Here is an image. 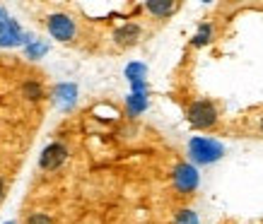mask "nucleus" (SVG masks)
Segmentation results:
<instances>
[{
	"instance_id": "1",
	"label": "nucleus",
	"mask_w": 263,
	"mask_h": 224,
	"mask_svg": "<svg viewBox=\"0 0 263 224\" xmlns=\"http://www.w3.org/2000/svg\"><path fill=\"white\" fill-rule=\"evenodd\" d=\"M224 154V145L215 137L208 135H196L189 140V159L193 164H200V167H208V164H215L217 159H222Z\"/></svg>"
},
{
	"instance_id": "2",
	"label": "nucleus",
	"mask_w": 263,
	"mask_h": 224,
	"mask_svg": "<svg viewBox=\"0 0 263 224\" xmlns=\"http://www.w3.org/2000/svg\"><path fill=\"white\" fill-rule=\"evenodd\" d=\"M186 118L191 123V128L196 130H210L217 126V120H220V111H217L215 101H210V99H196L189 104L186 109Z\"/></svg>"
},
{
	"instance_id": "3",
	"label": "nucleus",
	"mask_w": 263,
	"mask_h": 224,
	"mask_svg": "<svg viewBox=\"0 0 263 224\" xmlns=\"http://www.w3.org/2000/svg\"><path fill=\"white\" fill-rule=\"evenodd\" d=\"M46 32L61 44H72L78 39V22L68 12H53L46 17Z\"/></svg>"
},
{
	"instance_id": "4",
	"label": "nucleus",
	"mask_w": 263,
	"mask_h": 224,
	"mask_svg": "<svg viewBox=\"0 0 263 224\" xmlns=\"http://www.w3.org/2000/svg\"><path fill=\"white\" fill-rule=\"evenodd\" d=\"M36 39L34 34H27L20 27L17 19L8 17L5 22H0V48H17V46H29L32 41Z\"/></svg>"
},
{
	"instance_id": "5",
	"label": "nucleus",
	"mask_w": 263,
	"mask_h": 224,
	"mask_svg": "<svg viewBox=\"0 0 263 224\" xmlns=\"http://www.w3.org/2000/svg\"><path fill=\"white\" fill-rule=\"evenodd\" d=\"M172 184H174L179 195H193L196 188H198V184H200L198 169L193 167V164H189V161L176 164L174 171H172Z\"/></svg>"
},
{
	"instance_id": "6",
	"label": "nucleus",
	"mask_w": 263,
	"mask_h": 224,
	"mask_svg": "<svg viewBox=\"0 0 263 224\" xmlns=\"http://www.w3.org/2000/svg\"><path fill=\"white\" fill-rule=\"evenodd\" d=\"M70 157V150H68V145L65 142H51L46 145L39 154V169L41 171H46V174H53L58 169L63 167L65 161Z\"/></svg>"
},
{
	"instance_id": "7",
	"label": "nucleus",
	"mask_w": 263,
	"mask_h": 224,
	"mask_svg": "<svg viewBox=\"0 0 263 224\" xmlns=\"http://www.w3.org/2000/svg\"><path fill=\"white\" fill-rule=\"evenodd\" d=\"M140 39H143V24H138V22H126L114 29V44L119 48L138 46Z\"/></svg>"
},
{
	"instance_id": "8",
	"label": "nucleus",
	"mask_w": 263,
	"mask_h": 224,
	"mask_svg": "<svg viewBox=\"0 0 263 224\" xmlns=\"http://www.w3.org/2000/svg\"><path fill=\"white\" fill-rule=\"evenodd\" d=\"M51 99H53V104H56L61 111H70L72 106L78 104V85H75V82H61V85L53 87Z\"/></svg>"
},
{
	"instance_id": "9",
	"label": "nucleus",
	"mask_w": 263,
	"mask_h": 224,
	"mask_svg": "<svg viewBox=\"0 0 263 224\" xmlns=\"http://www.w3.org/2000/svg\"><path fill=\"white\" fill-rule=\"evenodd\" d=\"M176 3H172V0H147L143 5V10L147 12V15H152L155 19H167L169 15H174L176 12Z\"/></svg>"
},
{
	"instance_id": "10",
	"label": "nucleus",
	"mask_w": 263,
	"mask_h": 224,
	"mask_svg": "<svg viewBox=\"0 0 263 224\" xmlns=\"http://www.w3.org/2000/svg\"><path fill=\"white\" fill-rule=\"evenodd\" d=\"M150 106V99L147 94H136V92H130L126 96V111L130 118H138L140 113H145V109Z\"/></svg>"
},
{
	"instance_id": "11",
	"label": "nucleus",
	"mask_w": 263,
	"mask_h": 224,
	"mask_svg": "<svg viewBox=\"0 0 263 224\" xmlns=\"http://www.w3.org/2000/svg\"><path fill=\"white\" fill-rule=\"evenodd\" d=\"M126 80L128 82H145L147 80V65L140 63V60H133V63L126 65Z\"/></svg>"
},
{
	"instance_id": "12",
	"label": "nucleus",
	"mask_w": 263,
	"mask_h": 224,
	"mask_svg": "<svg viewBox=\"0 0 263 224\" xmlns=\"http://www.w3.org/2000/svg\"><path fill=\"white\" fill-rule=\"evenodd\" d=\"M48 53V44L41 39H34L29 46H24V56L29 58V60H39V58H44Z\"/></svg>"
},
{
	"instance_id": "13",
	"label": "nucleus",
	"mask_w": 263,
	"mask_h": 224,
	"mask_svg": "<svg viewBox=\"0 0 263 224\" xmlns=\"http://www.w3.org/2000/svg\"><path fill=\"white\" fill-rule=\"evenodd\" d=\"M210 41H213V24L205 22V24H200V27H198L196 36L191 39V46L200 48V46H205V44H210Z\"/></svg>"
},
{
	"instance_id": "14",
	"label": "nucleus",
	"mask_w": 263,
	"mask_h": 224,
	"mask_svg": "<svg viewBox=\"0 0 263 224\" xmlns=\"http://www.w3.org/2000/svg\"><path fill=\"white\" fill-rule=\"evenodd\" d=\"M22 96L24 99H29V101H41L46 94H44V87H41L39 82L29 80V82H24L22 85Z\"/></svg>"
},
{
	"instance_id": "15",
	"label": "nucleus",
	"mask_w": 263,
	"mask_h": 224,
	"mask_svg": "<svg viewBox=\"0 0 263 224\" xmlns=\"http://www.w3.org/2000/svg\"><path fill=\"white\" fill-rule=\"evenodd\" d=\"M174 224H198V215L191 208H181V210H176Z\"/></svg>"
},
{
	"instance_id": "16",
	"label": "nucleus",
	"mask_w": 263,
	"mask_h": 224,
	"mask_svg": "<svg viewBox=\"0 0 263 224\" xmlns=\"http://www.w3.org/2000/svg\"><path fill=\"white\" fill-rule=\"evenodd\" d=\"M24 224H53V217L46 215V212H32Z\"/></svg>"
},
{
	"instance_id": "17",
	"label": "nucleus",
	"mask_w": 263,
	"mask_h": 224,
	"mask_svg": "<svg viewBox=\"0 0 263 224\" xmlns=\"http://www.w3.org/2000/svg\"><path fill=\"white\" fill-rule=\"evenodd\" d=\"M5 191H8V181H5V178L0 176V202L5 200Z\"/></svg>"
},
{
	"instance_id": "18",
	"label": "nucleus",
	"mask_w": 263,
	"mask_h": 224,
	"mask_svg": "<svg viewBox=\"0 0 263 224\" xmlns=\"http://www.w3.org/2000/svg\"><path fill=\"white\" fill-rule=\"evenodd\" d=\"M5 19H8V10L0 5V22H5Z\"/></svg>"
},
{
	"instance_id": "19",
	"label": "nucleus",
	"mask_w": 263,
	"mask_h": 224,
	"mask_svg": "<svg viewBox=\"0 0 263 224\" xmlns=\"http://www.w3.org/2000/svg\"><path fill=\"white\" fill-rule=\"evenodd\" d=\"M5 224H17V222H5Z\"/></svg>"
},
{
	"instance_id": "20",
	"label": "nucleus",
	"mask_w": 263,
	"mask_h": 224,
	"mask_svg": "<svg viewBox=\"0 0 263 224\" xmlns=\"http://www.w3.org/2000/svg\"><path fill=\"white\" fill-rule=\"evenodd\" d=\"M261 130H263V120H261Z\"/></svg>"
}]
</instances>
